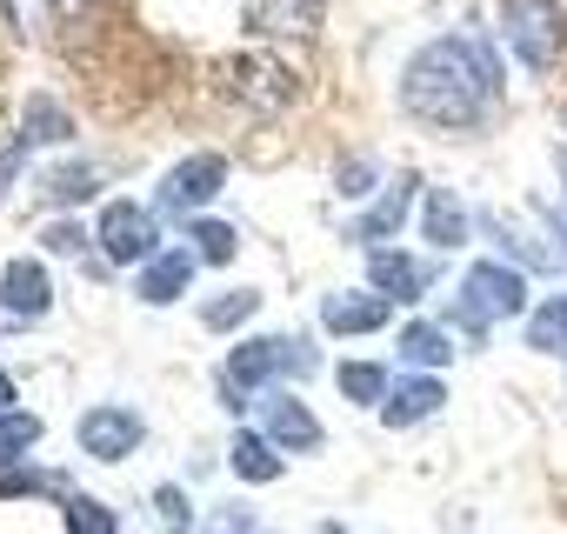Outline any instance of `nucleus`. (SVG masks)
I'll return each instance as SVG.
<instances>
[{"mask_svg": "<svg viewBox=\"0 0 567 534\" xmlns=\"http://www.w3.org/2000/svg\"><path fill=\"white\" fill-rule=\"evenodd\" d=\"M94 227H101V254L121 260V267L154 254V214H147L141 201H107V207L94 214Z\"/></svg>", "mask_w": 567, "mask_h": 534, "instance_id": "7", "label": "nucleus"}, {"mask_svg": "<svg viewBox=\"0 0 567 534\" xmlns=\"http://www.w3.org/2000/svg\"><path fill=\"white\" fill-rule=\"evenodd\" d=\"M401 361L421 368V374H441V368L454 361V341H447L434 321H408V328H401Z\"/></svg>", "mask_w": 567, "mask_h": 534, "instance_id": "20", "label": "nucleus"}, {"mask_svg": "<svg viewBox=\"0 0 567 534\" xmlns=\"http://www.w3.org/2000/svg\"><path fill=\"white\" fill-rule=\"evenodd\" d=\"M141 441H147V421L134 408H87L81 414V454H94V461H127Z\"/></svg>", "mask_w": 567, "mask_h": 534, "instance_id": "10", "label": "nucleus"}, {"mask_svg": "<svg viewBox=\"0 0 567 534\" xmlns=\"http://www.w3.org/2000/svg\"><path fill=\"white\" fill-rule=\"evenodd\" d=\"M368 288L374 295H388V301H401V308H414L427 288H434V260H414V254H401V247H374L368 254Z\"/></svg>", "mask_w": 567, "mask_h": 534, "instance_id": "8", "label": "nucleus"}, {"mask_svg": "<svg viewBox=\"0 0 567 534\" xmlns=\"http://www.w3.org/2000/svg\"><path fill=\"white\" fill-rule=\"evenodd\" d=\"M274 381H288V341L280 335H260V341H240L227 355V401H240L247 388H274Z\"/></svg>", "mask_w": 567, "mask_h": 534, "instance_id": "9", "label": "nucleus"}, {"mask_svg": "<svg viewBox=\"0 0 567 534\" xmlns=\"http://www.w3.org/2000/svg\"><path fill=\"white\" fill-rule=\"evenodd\" d=\"M101 8V0H48V14L54 21H74V14H94Z\"/></svg>", "mask_w": 567, "mask_h": 534, "instance_id": "32", "label": "nucleus"}, {"mask_svg": "<svg viewBox=\"0 0 567 534\" xmlns=\"http://www.w3.org/2000/svg\"><path fill=\"white\" fill-rule=\"evenodd\" d=\"M501 34L527 74H547L567 54V14L560 0H501Z\"/></svg>", "mask_w": 567, "mask_h": 534, "instance_id": "2", "label": "nucleus"}, {"mask_svg": "<svg viewBox=\"0 0 567 534\" xmlns=\"http://www.w3.org/2000/svg\"><path fill=\"white\" fill-rule=\"evenodd\" d=\"M520 308H527V281L514 275V267H501V260H481V267H467V281H461L447 321H461L467 335H487L494 321H507Z\"/></svg>", "mask_w": 567, "mask_h": 534, "instance_id": "3", "label": "nucleus"}, {"mask_svg": "<svg viewBox=\"0 0 567 534\" xmlns=\"http://www.w3.org/2000/svg\"><path fill=\"white\" fill-rule=\"evenodd\" d=\"M501 107V61L474 34H441L401 68V114L434 134H474Z\"/></svg>", "mask_w": 567, "mask_h": 534, "instance_id": "1", "label": "nucleus"}, {"mask_svg": "<svg viewBox=\"0 0 567 534\" xmlns=\"http://www.w3.org/2000/svg\"><path fill=\"white\" fill-rule=\"evenodd\" d=\"M388 295H361V288H334L328 301H321V328L328 335H374V328H388Z\"/></svg>", "mask_w": 567, "mask_h": 534, "instance_id": "13", "label": "nucleus"}, {"mask_svg": "<svg viewBox=\"0 0 567 534\" xmlns=\"http://www.w3.org/2000/svg\"><path fill=\"white\" fill-rule=\"evenodd\" d=\"M374 181H381V167H374V154H348V161L334 167V187H341V194H368Z\"/></svg>", "mask_w": 567, "mask_h": 534, "instance_id": "29", "label": "nucleus"}, {"mask_svg": "<svg viewBox=\"0 0 567 534\" xmlns=\"http://www.w3.org/2000/svg\"><path fill=\"white\" fill-rule=\"evenodd\" d=\"M254 428H260L274 448H288V454H321V421L308 414V401L280 394V388H267V394L254 401Z\"/></svg>", "mask_w": 567, "mask_h": 534, "instance_id": "5", "label": "nucleus"}, {"mask_svg": "<svg viewBox=\"0 0 567 534\" xmlns=\"http://www.w3.org/2000/svg\"><path fill=\"white\" fill-rule=\"evenodd\" d=\"M527 348H534V355H567V295H554V301L534 308V321H527Z\"/></svg>", "mask_w": 567, "mask_h": 534, "instance_id": "23", "label": "nucleus"}, {"mask_svg": "<svg viewBox=\"0 0 567 534\" xmlns=\"http://www.w3.org/2000/svg\"><path fill=\"white\" fill-rule=\"evenodd\" d=\"M61 507H68V527L74 534H121V521H114V507H101V501H87V494H61Z\"/></svg>", "mask_w": 567, "mask_h": 534, "instance_id": "26", "label": "nucleus"}, {"mask_svg": "<svg viewBox=\"0 0 567 534\" xmlns=\"http://www.w3.org/2000/svg\"><path fill=\"white\" fill-rule=\"evenodd\" d=\"M41 441V421L34 414H21V408H0V468H14L28 448Z\"/></svg>", "mask_w": 567, "mask_h": 534, "instance_id": "25", "label": "nucleus"}, {"mask_svg": "<svg viewBox=\"0 0 567 534\" xmlns=\"http://www.w3.org/2000/svg\"><path fill=\"white\" fill-rule=\"evenodd\" d=\"M187 240H194V254H200L207 267H227V260H234V247H240V234H234L227 220H207V214H194V220H187Z\"/></svg>", "mask_w": 567, "mask_h": 534, "instance_id": "24", "label": "nucleus"}, {"mask_svg": "<svg viewBox=\"0 0 567 534\" xmlns=\"http://www.w3.org/2000/svg\"><path fill=\"white\" fill-rule=\"evenodd\" d=\"M101 187H107V167H94V161L48 167V174H41V207H74V201H94Z\"/></svg>", "mask_w": 567, "mask_h": 534, "instance_id": "17", "label": "nucleus"}, {"mask_svg": "<svg viewBox=\"0 0 567 534\" xmlns=\"http://www.w3.org/2000/svg\"><path fill=\"white\" fill-rule=\"evenodd\" d=\"M254 315H260V295H254V288H234V295H214V301L200 308V328H207V335H234V328L254 321Z\"/></svg>", "mask_w": 567, "mask_h": 534, "instance_id": "22", "label": "nucleus"}, {"mask_svg": "<svg viewBox=\"0 0 567 534\" xmlns=\"http://www.w3.org/2000/svg\"><path fill=\"white\" fill-rule=\"evenodd\" d=\"M441 408H447V388H441L434 374H421V381H401V388L381 401V428L408 434L414 421H427V414H441Z\"/></svg>", "mask_w": 567, "mask_h": 534, "instance_id": "15", "label": "nucleus"}, {"mask_svg": "<svg viewBox=\"0 0 567 534\" xmlns=\"http://www.w3.org/2000/svg\"><path fill=\"white\" fill-rule=\"evenodd\" d=\"M200 534H260V527H254V507H247V501H220V507L200 521Z\"/></svg>", "mask_w": 567, "mask_h": 534, "instance_id": "28", "label": "nucleus"}, {"mask_svg": "<svg viewBox=\"0 0 567 534\" xmlns=\"http://www.w3.org/2000/svg\"><path fill=\"white\" fill-rule=\"evenodd\" d=\"M48 308H54V281H48L41 260H8L0 267V315H14V328L41 321Z\"/></svg>", "mask_w": 567, "mask_h": 534, "instance_id": "11", "label": "nucleus"}, {"mask_svg": "<svg viewBox=\"0 0 567 534\" xmlns=\"http://www.w3.org/2000/svg\"><path fill=\"white\" fill-rule=\"evenodd\" d=\"M414 194H421V181H414V174H401V181H394V187H388V194H381V201H374V207H368L361 220H354V234H361L368 247H381V240H388V234H394V227L408 220Z\"/></svg>", "mask_w": 567, "mask_h": 534, "instance_id": "18", "label": "nucleus"}, {"mask_svg": "<svg viewBox=\"0 0 567 534\" xmlns=\"http://www.w3.org/2000/svg\"><path fill=\"white\" fill-rule=\"evenodd\" d=\"M227 461H234V474H240V481H254V487L280 481V448H274L260 428H240V434H234V448H227Z\"/></svg>", "mask_w": 567, "mask_h": 534, "instance_id": "19", "label": "nucleus"}, {"mask_svg": "<svg viewBox=\"0 0 567 534\" xmlns=\"http://www.w3.org/2000/svg\"><path fill=\"white\" fill-rule=\"evenodd\" d=\"M220 187H227V161H220V154H194V161H181V167L161 181L154 201H161V214H187V220H194Z\"/></svg>", "mask_w": 567, "mask_h": 534, "instance_id": "6", "label": "nucleus"}, {"mask_svg": "<svg viewBox=\"0 0 567 534\" xmlns=\"http://www.w3.org/2000/svg\"><path fill=\"white\" fill-rule=\"evenodd\" d=\"M467 227H474V214L461 207V194H447V187H427L421 194V234L434 247H467Z\"/></svg>", "mask_w": 567, "mask_h": 534, "instance_id": "16", "label": "nucleus"}, {"mask_svg": "<svg viewBox=\"0 0 567 534\" xmlns=\"http://www.w3.org/2000/svg\"><path fill=\"white\" fill-rule=\"evenodd\" d=\"M547 227L560 234V247H567V207H547Z\"/></svg>", "mask_w": 567, "mask_h": 534, "instance_id": "33", "label": "nucleus"}, {"mask_svg": "<svg viewBox=\"0 0 567 534\" xmlns=\"http://www.w3.org/2000/svg\"><path fill=\"white\" fill-rule=\"evenodd\" d=\"M0 408H14V374L0 368Z\"/></svg>", "mask_w": 567, "mask_h": 534, "instance_id": "34", "label": "nucleus"}, {"mask_svg": "<svg viewBox=\"0 0 567 534\" xmlns=\"http://www.w3.org/2000/svg\"><path fill=\"white\" fill-rule=\"evenodd\" d=\"M315 534H348V527H341V521H321V527H315Z\"/></svg>", "mask_w": 567, "mask_h": 534, "instance_id": "35", "label": "nucleus"}, {"mask_svg": "<svg viewBox=\"0 0 567 534\" xmlns=\"http://www.w3.org/2000/svg\"><path fill=\"white\" fill-rule=\"evenodd\" d=\"M334 388H341V401H354V408H381V401L394 394L381 361H341V368H334Z\"/></svg>", "mask_w": 567, "mask_h": 534, "instance_id": "21", "label": "nucleus"}, {"mask_svg": "<svg viewBox=\"0 0 567 534\" xmlns=\"http://www.w3.org/2000/svg\"><path fill=\"white\" fill-rule=\"evenodd\" d=\"M220 88L234 94V107H247V114H280L295 101V68H280L274 54H234L227 68H220Z\"/></svg>", "mask_w": 567, "mask_h": 534, "instance_id": "4", "label": "nucleus"}, {"mask_svg": "<svg viewBox=\"0 0 567 534\" xmlns=\"http://www.w3.org/2000/svg\"><path fill=\"white\" fill-rule=\"evenodd\" d=\"M247 28L267 41H315L321 0H247Z\"/></svg>", "mask_w": 567, "mask_h": 534, "instance_id": "12", "label": "nucleus"}, {"mask_svg": "<svg viewBox=\"0 0 567 534\" xmlns=\"http://www.w3.org/2000/svg\"><path fill=\"white\" fill-rule=\"evenodd\" d=\"M187 281H194V254H187V247H167V254H147L134 295H141L147 308H167V301L187 295Z\"/></svg>", "mask_w": 567, "mask_h": 534, "instance_id": "14", "label": "nucleus"}, {"mask_svg": "<svg viewBox=\"0 0 567 534\" xmlns=\"http://www.w3.org/2000/svg\"><path fill=\"white\" fill-rule=\"evenodd\" d=\"M34 147H48V141H41V134H34L28 121H21V134H14L8 147H0V194H8V187H14V174H21V167L34 161Z\"/></svg>", "mask_w": 567, "mask_h": 534, "instance_id": "27", "label": "nucleus"}, {"mask_svg": "<svg viewBox=\"0 0 567 534\" xmlns=\"http://www.w3.org/2000/svg\"><path fill=\"white\" fill-rule=\"evenodd\" d=\"M560 121H567V107H560Z\"/></svg>", "mask_w": 567, "mask_h": 534, "instance_id": "36", "label": "nucleus"}, {"mask_svg": "<svg viewBox=\"0 0 567 534\" xmlns=\"http://www.w3.org/2000/svg\"><path fill=\"white\" fill-rule=\"evenodd\" d=\"M48 247H54V254H74V247H81V227H74V220L48 227Z\"/></svg>", "mask_w": 567, "mask_h": 534, "instance_id": "31", "label": "nucleus"}, {"mask_svg": "<svg viewBox=\"0 0 567 534\" xmlns=\"http://www.w3.org/2000/svg\"><path fill=\"white\" fill-rule=\"evenodd\" d=\"M154 507H161V521H167V534H194V507H187V494L167 481V487H154Z\"/></svg>", "mask_w": 567, "mask_h": 534, "instance_id": "30", "label": "nucleus"}]
</instances>
